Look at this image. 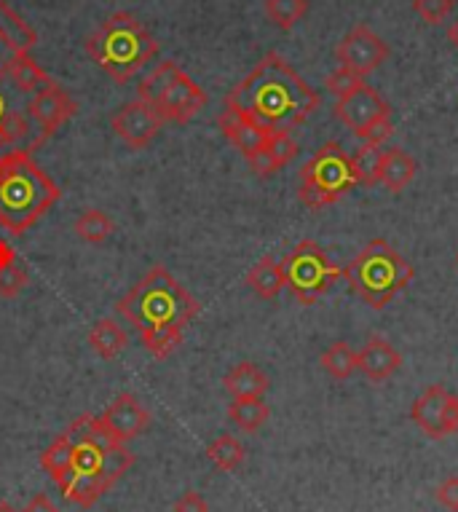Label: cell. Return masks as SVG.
<instances>
[{
	"label": "cell",
	"mask_w": 458,
	"mask_h": 512,
	"mask_svg": "<svg viewBox=\"0 0 458 512\" xmlns=\"http://www.w3.org/2000/svg\"><path fill=\"white\" fill-rule=\"evenodd\" d=\"M247 164H250V169L258 177H271V175H276V172H279L276 161L271 159V153H268L266 148H263V151H258V153H252L250 159H247Z\"/></svg>",
	"instance_id": "39"
},
{
	"label": "cell",
	"mask_w": 458,
	"mask_h": 512,
	"mask_svg": "<svg viewBox=\"0 0 458 512\" xmlns=\"http://www.w3.org/2000/svg\"><path fill=\"white\" fill-rule=\"evenodd\" d=\"M335 118L343 126H349L354 135H362L365 129H370L384 118H392V105L375 92L373 86H367L365 81L351 89L349 94H343L341 100L335 102Z\"/></svg>",
	"instance_id": "10"
},
{
	"label": "cell",
	"mask_w": 458,
	"mask_h": 512,
	"mask_svg": "<svg viewBox=\"0 0 458 512\" xmlns=\"http://www.w3.org/2000/svg\"><path fill=\"white\" fill-rule=\"evenodd\" d=\"M349 290L359 295L370 309H386L413 282L416 269L386 239H373L357 258L341 271Z\"/></svg>",
	"instance_id": "5"
},
{
	"label": "cell",
	"mask_w": 458,
	"mask_h": 512,
	"mask_svg": "<svg viewBox=\"0 0 458 512\" xmlns=\"http://www.w3.org/2000/svg\"><path fill=\"white\" fill-rule=\"evenodd\" d=\"M217 124L223 129V135L228 137V143L234 145L244 159H250L252 153L263 151L268 137H271V129L255 124L252 118H247L244 113H239L234 108H225L220 113V118H217Z\"/></svg>",
	"instance_id": "15"
},
{
	"label": "cell",
	"mask_w": 458,
	"mask_h": 512,
	"mask_svg": "<svg viewBox=\"0 0 458 512\" xmlns=\"http://www.w3.org/2000/svg\"><path fill=\"white\" fill-rule=\"evenodd\" d=\"M0 78H9L11 86L22 94L41 92L43 86L51 84V78L46 76V70H43L30 54H14V57L0 68Z\"/></svg>",
	"instance_id": "18"
},
{
	"label": "cell",
	"mask_w": 458,
	"mask_h": 512,
	"mask_svg": "<svg viewBox=\"0 0 458 512\" xmlns=\"http://www.w3.org/2000/svg\"><path fill=\"white\" fill-rule=\"evenodd\" d=\"M86 54L116 84H126L129 78L137 76L150 59L159 54V43L142 27V22H137L134 14H129V11H116L86 41Z\"/></svg>",
	"instance_id": "4"
},
{
	"label": "cell",
	"mask_w": 458,
	"mask_h": 512,
	"mask_svg": "<svg viewBox=\"0 0 458 512\" xmlns=\"http://www.w3.org/2000/svg\"><path fill=\"white\" fill-rule=\"evenodd\" d=\"M319 365L335 381H346V378L357 373V352L346 341H335L333 346H327L325 352H322Z\"/></svg>",
	"instance_id": "25"
},
{
	"label": "cell",
	"mask_w": 458,
	"mask_h": 512,
	"mask_svg": "<svg viewBox=\"0 0 458 512\" xmlns=\"http://www.w3.org/2000/svg\"><path fill=\"white\" fill-rule=\"evenodd\" d=\"M9 263H17V250L6 239H0V266H9Z\"/></svg>",
	"instance_id": "42"
},
{
	"label": "cell",
	"mask_w": 458,
	"mask_h": 512,
	"mask_svg": "<svg viewBox=\"0 0 458 512\" xmlns=\"http://www.w3.org/2000/svg\"><path fill=\"white\" fill-rule=\"evenodd\" d=\"M22 512H59V510H57V504L51 502L49 496L38 494V496H33V499H30V504H27Z\"/></svg>",
	"instance_id": "41"
},
{
	"label": "cell",
	"mask_w": 458,
	"mask_h": 512,
	"mask_svg": "<svg viewBox=\"0 0 458 512\" xmlns=\"http://www.w3.org/2000/svg\"><path fill=\"white\" fill-rule=\"evenodd\" d=\"M180 70H183V68H180L177 62H172V59H169V62H161L156 70H150L148 76L140 81V86H137V94H140V100L145 102V105H150V108H153V102L159 100L161 92L167 89L169 81H172V78H175Z\"/></svg>",
	"instance_id": "29"
},
{
	"label": "cell",
	"mask_w": 458,
	"mask_h": 512,
	"mask_svg": "<svg viewBox=\"0 0 458 512\" xmlns=\"http://www.w3.org/2000/svg\"><path fill=\"white\" fill-rule=\"evenodd\" d=\"M456 9V0H413V11L426 25H442Z\"/></svg>",
	"instance_id": "33"
},
{
	"label": "cell",
	"mask_w": 458,
	"mask_h": 512,
	"mask_svg": "<svg viewBox=\"0 0 458 512\" xmlns=\"http://www.w3.org/2000/svg\"><path fill=\"white\" fill-rule=\"evenodd\" d=\"M142 344L156 360H164L183 344V330L180 328H156L150 333H142Z\"/></svg>",
	"instance_id": "31"
},
{
	"label": "cell",
	"mask_w": 458,
	"mask_h": 512,
	"mask_svg": "<svg viewBox=\"0 0 458 512\" xmlns=\"http://www.w3.org/2000/svg\"><path fill=\"white\" fill-rule=\"evenodd\" d=\"M282 269L290 293L295 295V301L303 303V306L317 303L319 298L341 279L343 271L338 269V266L327 258V252L322 250L317 242H311V239L300 242L287 258H282Z\"/></svg>",
	"instance_id": "7"
},
{
	"label": "cell",
	"mask_w": 458,
	"mask_h": 512,
	"mask_svg": "<svg viewBox=\"0 0 458 512\" xmlns=\"http://www.w3.org/2000/svg\"><path fill=\"white\" fill-rule=\"evenodd\" d=\"M354 185L349 153L343 151L341 143H325L300 169L298 199L309 210H325L341 202Z\"/></svg>",
	"instance_id": "6"
},
{
	"label": "cell",
	"mask_w": 458,
	"mask_h": 512,
	"mask_svg": "<svg viewBox=\"0 0 458 512\" xmlns=\"http://www.w3.org/2000/svg\"><path fill=\"white\" fill-rule=\"evenodd\" d=\"M410 419L426 437L445 440L458 432V395L442 384L426 387L410 408Z\"/></svg>",
	"instance_id": "8"
},
{
	"label": "cell",
	"mask_w": 458,
	"mask_h": 512,
	"mask_svg": "<svg viewBox=\"0 0 458 512\" xmlns=\"http://www.w3.org/2000/svg\"><path fill=\"white\" fill-rule=\"evenodd\" d=\"M394 135V124L392 118H384V121H378L370 129H365L362 135H359V143L370 145V148H384L386 140H392Z\"/></svg>",
	"instance_id": "37"
},
{
	"label": "cell",
	"mask_w": 458,
	"mask_h": 512,
	"mask_svg": "<svg viewBox=\"0 0 458 512\" xmlns=\"http://www.w3.org/2000/svg\"><path fill=\"white\" fill-rule=\"evenodd\" d=\"M161 116L156 110L145 105L142 100L137 102H126L121 108L113 113L110 118V126H113V132H116L121 140H124L129 148L134 151H142V148H148L161 132Z\"/></svg>",
	"instance_id": "13"
},
{
	"label": "cell",
	"mask_w": 458,
	"mask_h": 512,
	"mask_svg": "<svg viewBox=\"0 0 458 512\" xmlns=\"http://www.w3.org/2000/svg\"><path fill=\"white\" fill-rule=\"evenodd\" d=\"M113 231H116L113 220L102 210H84L75 220V234H78V239H84L89 244L108 242V236Z\"/></svg>",
	"instance_id": "27"
},
{
	"label": "cell",
	"mask_w": 458,
	"mask_h": 512,
	"mask_svg": "<svg viewBox=\"0 0 458 512\" xmlns=\"http://www.w3.org/2000/svg\"><path fill=\"white\" fill-rule=\"evenodd\" d=\"M418 175V161L405 148H386L375 183L384 185L389 194H402Z\"/></svg>",
	"instance_id": "17"
},
{
	"label": "cell",
	"mask_w": 458,
	"mask_h": 512,
	"mask_svg": "<svg viewBox=\"0 0 458 512\" xmlns=\"http://www.w3.org/2000/svg\"><path fill=\"white\" fill-rule=\"evenodd\" d=\"M102 424L113 432L118 443H129L134 437H140L150 424V413L142 408V403L134 395L124 392L108 405V411L100 416Z\"/></svg>",
	"instance_id": "14"
},
{
	"label": "cell",
	"mask_w": 458,
	"mask_h": 512,
	"mask_svg": "<svg viewBox=\"0 0 458 512\" xmlns=\"http://www.w3.org/2000/svg\"><path fill=\"white\" fill-rule=\"evenodd\" d=\"M41 467L49 472L57 486H62L73 475V443L65 435H59L41 454Z\"/></svg>",
	"instance_id": "24"
},
{
	"label": "cell",
	"mask_w": 458,
	"mask_h": 512,
	"mask_svg": "<svg viewBox=\"0 0 458 512\" xmlns=\"http://www.w3.org/2000/svg\"><path fill=\"white\" fill-rule=\"evenodd\" d=\"M209 462L215 464L217 470L223 472H234L239 470L247 459V451H244V445L236 440L234 435H220L217 440H212L207 448Z\"/></svg>",
	"instance_id": "26"
},
{
	"label": "cell",
	"mask_w": 458,
	"mask_h": 512,
	"mask_svg": "<svg viewBox=\"0 0 458 512\" xmlns=\"http://www.w3.org/2000/svg\"><path fill=\"white\" fill-rule=\"evenodd\" d=\"M118 314L129 319L134 328L150 333L156 328H180L183 330L196 314L199 301L185 290L172 271L164 266H153L129 293L118 301Z\"/></svg>",
	"instance_id": "3"
},
{
	"label": "cell",
	"mask_w": 458,
	"mask_h": 512,
	"mask_svg": "<svg viewBox=\"0 0 458 512\" xmlns=\"http://www.w3.org/2000/svg\"><path fill=\"white\" fill-rule=\"evenodd\" d=\"M27 287V271L17 263L0 266V295L3 298H17Z\"/></svg>",
	"instance_id": "35"
},
{
	"label": "cell",
	"mask_w": 458,
	"mask_h": 512,
	"mask_svg": "<svg viewBox=\"0 0 458 512\" xmlns=\"http://www.w3.org/2000/svg\"><path fill=\"white\" fill-rule=\"evenodd\" d=\"M434 499L445 507V510L450 512H458V478L453 475V478L442 480L440 486L434 488Z\"/></svg>",
	"instance_id": "38"
},
{
	"label": "cell",
	"mask_w": 458,
	"mask_h": 512,
	"mask_svg": "<svg viewBox=\"0 0 458 512\" xmlns=\"http://www.w3.org/2000/svg\"><path fill=\"white\" fill-rule=\"evenodd\" d=\"M207 105V94L185 70H180L169 86L161 92V97L153 102V110L159 113L161 121H175V124H188L196 113H201Z\"/></svg>",
	"instance_id": "12"
},
{
	"label": "cell",
	"mask_w": 458,
	"mask_h": 512,
	"mask_svg": "<svg viewBox=\"0 0 458 512\" xmlns=\"http://www.w3.org/2000/svg\"><path fill=\"white\" fill-rule=\"evenodd\" d=\"M9 113V100H6V94L0 92V118Z\"/></svg>",
	"instance_id": "44"
},
{
	"label": "cell",
	"mask_w": 458,
	"mask_h": 512,
	"mask_svg": "<svg viewBox=\"0 0 458 512\" xmlns=\"http://www.w3.org/2000/svg\"><path fill=\"white\" fill-rule=\"evenodd\" d=\"M223 387L231 397H263L271 387V378L255 362H239L225 373Z\"/></svg>",
	"instance_id": "19"
},
{
	"label": "cell",
	"mask_w": 458,
	"mask_h": 512,
	"mask_svg": "<svg viewBox=\"0 0 458 512\" xmlns=\"http://www.w3.org/2000/svg\"><path fill=\"white\" fill-rule=\"evenodd\" d=\"M0 41L14 54H30V49L38 43V33L3 0H0Z\"/></svg>",
	"instance_id": "20"
},
{
	"label": "cell",
	"mask_w": 458,
	"mask_h": 512,
	"mask_svg": "<svg viewBox=\"0 0 458 512\" xmlns=\"http://www.w3.org/2000/svg\"><path fill=\"white\" fill-rule=\"evenodd\" d=\"M126 330L118 325L116 319H100L92 330H89V344L102 360H116L118 354L126 349Z\"/></svg>",
	"instance_id": "22"
},
{
	"label": "cell",
	"mask_w": 458,
	"mask_h": 512,
	"mask_svg": "<svg viewBox=\"0 0 458 512\" xmlns=\"http://www.w3.org/2000/svg\"><path fill=\"white\" fill-rule=\"evenodd\" d=\"M456 261H458V255H456Z\"/></svg>",
	"instance_id": "46"
},
{
	"label": "cell",
	"mask_w": 458,
	"mask_h": 512,
	"mask_svg": "<svg viewBox=\"0 0 458 512\" xmlns=\"http://www.w3.org/2000/svg\"><path fill=\"white\" fill-rule=\"evenodd\" d=\"M266 151L271 153V159L276 161V167L284 169L295 156H298V143L292 140L290 132H271L266 143Z\"/></svg>",
	"instance_id": "34"
},
{
	"label": "cell",
	"mask_w": 458,
	"mask_h": 512,
	"mask_svg": "<svg viewBox=\"0 0 458 512\" xmlns=\"http://www.w3.org/2000/svg\"><path fill=\"white\" fill-rule=\"evenodd\" d=\"M30 132H33L30 116L19 113V110H9L6 116L0 118V145L25 143Z\"/></svg>",
	"instance_id": "32"
},
{
	"label": "cell",
	"mask_w": 458,
	"mask_h": 512,
	"mask_svg": "<svg viewBox=\"0 0 458 512\" xmlns=\"http://www.w3.org/2000/svg\"><path fill=\"white\" fill-rule=\"evenodd\" d=\"M445 35H448V43H450V46H453V49L458 51V19H456V22H450L448 33H445Z\"/></svg>",
	"instance_id": "43"
},
{
	"label": "cell",
	"mask_w": 458,
	"mask_h": 512,
	"mask_svg": "<svg viewBox=\"0 0 458 512\" xmlns=\"http://www.w3.org/2000/svg\"><path fill=\"white\" fill-rule=\"evenodd\" d=\"M271 416V408L263 397H234L228 405V419L244 432H258Z\"/></svg>",
	"instance_id": "23"
},
{
	"label": "cell",
	"mask_w": 458,
	"mask_h": 512,
	"mask_svg": "<svg viewBox=\"0 0 458 512\" xmlns=\"http://www.w3.org/2000/svg\"><path fill=\"white\" fill-rule=\"evenodd\" d=\"M75 113H78L75 100L62 89V86L54 84V81H51L49 86H43L41 92H35L30 105H27V116L38 124L41 135L35 137V143L30 145V151H35L38 145L46 143V140L57 132L59 126L67 124Z\"/></svg>",
	"instance_id": "11"
},
{
	"label": "cell",
	"mask_w": 458,
	"mask_h": 512,
	"mask_svg": "<svg viewBox=\"0 0 458 512\" xmlns=\"http://www.w3.org/2000/svg\"><path fill=\"white\" fill-rule=\"evenodd\" d=\"M59 185L35 164L30 151L0 156V228L11 236L27 234L59 202Z\"/></svg>",
	"instance_id": "2"
},
{
	"label": "cell",
	"mask_w": 458,
	"mask_h": 512,
	"mask_svg": "<svg viewBox=\"0 0 458 512\" xmlns=\"http://www.w3.org/2000/svg\"><path fill=\"white\" fill-rule=\"evenodd\" d=\"M381 156H384V151H381V148L359 145L357 151L349 156L354 183L362 185V188H373L375 175H378V167H381Z\"/></svg>",
	"instance_id": "28"
},
{
	"label": "cell",
	"mask_w": 458,
	"mask_h": 512,
	"mask_svg": "<svg viewBox=\"0 0 458 512\" xmlns=\"http://www.w3.org/2000/svg\"><path fill=\"white\" fill-rule=\"evenodd\" d=\"M309 14V0H266V17L279 30H292Z\"/></svg>",
	"instance_id": "30"
},
{
	"label": "cell",
	"mask_w": 458,
	"mask_h": 512,
	"mask_svg": "<svg viewBox=\"0 0 458 512\" xmlns=\"http://www.w3.org/2000/svg\"><path fill=\"white\" fill-rule=\"evenodd\" d=\"M0 512H17V510H14L9 502H0Z\"/></svg>",
	"instance_id": "45"
},
{
	"label": "cell",
	"mask_w": 458,
	"mask_h": 512,
	"mask_svg": "<svg viewBox=\"0 0 458 512\" xmlns=\"http://www.w3.org/2000/svg\"><path fill=\"white\" fill-rule=\"evenodd\" d=\"M319 105L322 97L317 89H311L276 51L260 59L250 76L225 97V108L239 110L271 132H290L303 124Z\"/></svg>",
	"instance_id": "1"
},
{
	"label": "cell",
	"mask_w": 458,
	"mask_h": 512,
	"mask_svg": "<svg viewBox=\"0 0 458 512\" xmlns=\"http://www.w3.org/2000/svg\"><path fill=\"white\" fill-rule=\"evenodd\" d=\"M400 365L402 354L384 336H370L367 344L357 352V370L373 384L389 381L400 370Z\"/></svg>",
	"instance_id": "16"
},
{
	"label": "cell",
	"mask_w": 458,
	"mask_h": 512,
	"mask_svg": "<svg viewBox=\"0 0 458 512\" xmlns=\"http://www.w3.org/2000/svg\"><path fill=\"white\" fill-rule=\"evenodd\" d=\"M335 59L341 68L365 78L389 59V43L367 25H354L335 46Z\"/></svg>",
	"instance_id": "9"
},
{
	"label": "cell",
	"mask_w": 458,
	"mask_h": 512,
	"mask_svg": "<svg viewBox=\"0 0 458 512\" xmlns=\"http://www.w3.org/2000/svg\"><path fill=\"white\" fill-rule=\"evenodd\" d=\"M175 512H209V504L199 491H185L175 502Z\"/></svg>",
	"instance_id": "40"
},
{
	"label": "cell",
	"mask_w": 458,
	"mask_h": 512,
	"mask_svg": "<svg viewBox=\"0 0 458 512\" xmlns=\"http://www.w3.org/2000/svg\"><path fill=\"white\" fill-rule=\"evenodd\" d=\"M362 81H365V78H359L357 73H351V70H346L338 65V68H335L333 73L325 78V86H327V92L333 94L335 100H341L343 94H349L351 89H357Z\"/></svg>",
	"instance_id": "36"
},
{
	"label": "cell",
	"mask_w": 458,
	"mask_h": 512,
	"mask_svg": "<svg viewBox=\"0 0 458 512\" xmlns=\"http://www.w3.org/2000/svg\"><path fill=\"white\" fill-rule=\"evenodd\" d=\"M247 285L255 295L260 298H276V295L282 293L284 287H287V279H284V269H282V261H276L271 255H266L263 261L255 263L247 274Z\"/></svg>",
	"instance_id": "21"
}]
</instances>
